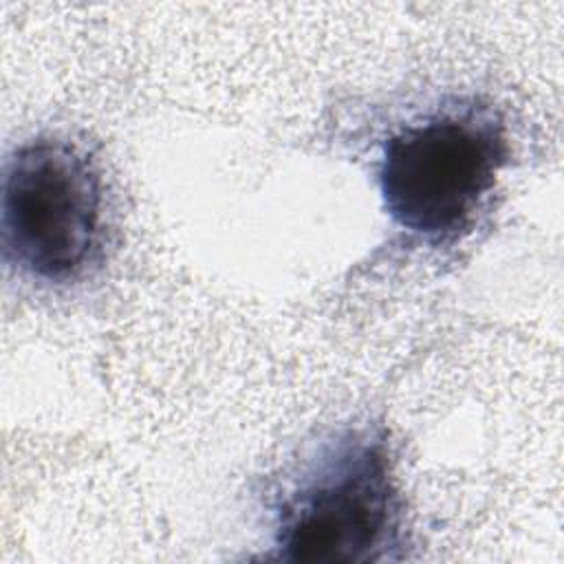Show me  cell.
<instances>
[{
    "mask_svg": "<svg viewBox=\"0 0 564 564\" xmlns=\"http://www.w3.org/2000/svg\"><path fill=\"white\" fill-rule=\"evenodd\" d=\"M410 546L405 498L381 423L330 432L275 489L267 560L383 564L403 560Z\"/></svg>",
    "mask_w": 564,
    "mask_h": 564,
    "instance_id": "cell-1",
    "label": "cell"
},
{
    "mask_svg": "<svg viewBox=\"0 0 564 564\" xmlns=\"http://www.w3.org/2000/svg\"><path fill=\"white\" fill-rule=\"evenodd\" d=\"M509 161L500 112L478 97H452L381 139L375 181L399 231L449 249L471 234Z\"/></svg>",
    "mask_w": 564,
    "mask_h": 564,
    "instance_id": "cell-2",
    "label": "cell"
},
{
    "mask_svg": "<svg viewBox=\"0 0 564 564\" xmlns=\"http://www.w3.org/2000/svg\"><path fill=\"white\" fill-rule=\"evenodd\" d=\"M104 234V181L93 154L62 134H37L4 159L2 258L29 280L66 284L95 260Z\"/></svg>",
    "mask_w": 564,
    "mask_h": 564,
    "instance_id": "cell-3",
    "label": "cell"
}]
</instances>
